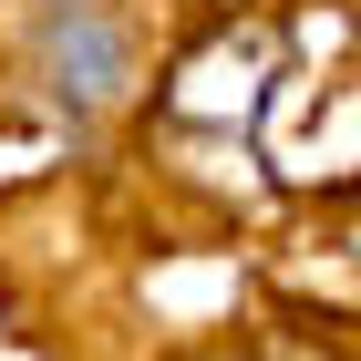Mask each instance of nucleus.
Returning <instances> with one entry per match:
<instances>
[{
  "label": "nucleus",
  "instance_id": "1",
  "mask_svg": "<svg viewBox=\"0 0 361 361\" xmlns=\"http://www.w3.org/2000/svg\"><path fill=\"white\" fill-rule=\"evenodd\" d=\"M31 52H42V83L62 114H104L124 93V31L104 21V0H52Z\"/></svg>",
  "mask_w": 361,
  "mask_h": 361
}]
</instances>
